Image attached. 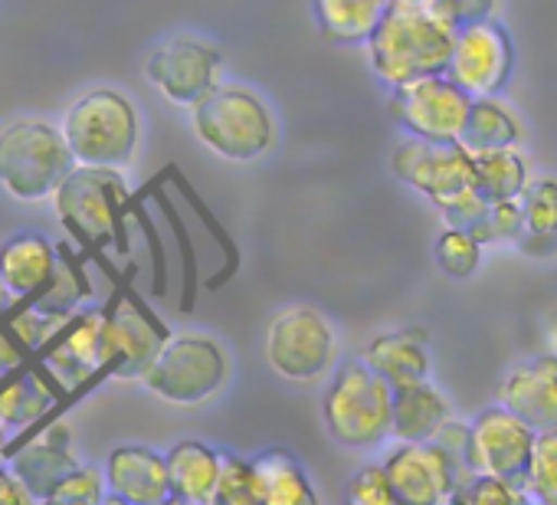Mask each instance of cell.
Returning a JSON list of instances; mask_svg holds the SVG:
<instances>
[{
  "label": "cell",
  "instance_id": "cell-7",
  "mask_svg": "<svg viewBox=\"0 0 557 505\" xmlns=\"http://www.w3.org/2000/svg\"><path fill=\"white\" fill-rule=\"evenodd\" d=\"M230 381L226 348L203 332L171 335L141 384L171 407H200Z\"/></svg>",
  "mask_w": 557,
  "mask_h": 505
},
{
  "label": "cell",
  "instance_id": "cell-33",
  "mask_svg": "<svg viewBox=\"0 0 557 505\" xmlns=\"http://www.w3.org/2000/svg\"><path fill=\"white\" fill-rule=\"evenodd\" d=\"M210 505H262L256 476H252V459L236 456V453L223 456V476L216 482Z\"/></svg>",
  "mask_w": 557,
  "mask_h": 505
},
{
  "label": "cell",
  "instance_id": "cell-28",
  "mask_svg": "<svg viewBox=\"0 0 557 505\" xmlns=\"http://www.w3.org/2000/svg\"><path fill=\"white\" fill-rule=\"evenodd\" d=\"M521 141H524V125L511 106H505L498 96L472 102V112H469L462 141H459L462 148L492 151V148H518Z\"/></svg>",
  "mask_w": 557,
  "mask_h": 505
},
{
  "label": "cell",
  "instance_id": "cell-46",
  "mask_svg": "<svg viewBox=\"0 0 557 505\" xmlns=\"http://www.w3.org/2000/svg\"><path fill=\"white\" fill-rule=\"evenodd\" d=\"M161 505H194V502H184V498H177V495H171L168 502H161Z\"/></svg>",
  "mask_w": 557,
  "mask_h": 505
},
{
  "label": "cell",
  "instance_id": "cell-22",
  "mask_svg": "<svg viewBox=\"0 0 557 505\" xmlns=\"http://www.w3.org/2000/svg\"><path fill=\"white\" fill-rule=\"evenodd\" d=\"M449 420H453L449 397L436 384L423 381V384L394 391L391 436L397 443H430Z\"/></svg>",
  "mask_w": 557,
  "mask_h": 505
},
{
  "label": "cell",
  "instance_id": "cell-17",
  "mask_svg": "<svg viewBox=\"0 0 557 505\" xmlns=\"http://www.w3.org/2000/svg\"><path fill=\"white\" fill-rule=\"evenodd\" d=\"M40 502L57 492V485L79 466L73 453V430L60 420L47 423L37 436L21 443L17 449H8L4 463Z\"/></svg>",
  "mask_w": 557,
  "mask_h": 505
},
{
  "label": "cell",
  "instance_id": "cell-13",
  "mask_svg": "<svg viewBox=\"0 0 557 505\" xmlns=\"http://www.w3.org/2000/svg\"><path fill=\"white\" fill-rule=\"evenodd\" d=\"M394 174L430 197L436 207L449 204L462 190L475 187V164L472 151L462 148L459 141L440 145V141H423V138H407L394 158H391Z\"/></svg>",
  "mask_w": 557,
  "mask_h": 505
},
{
  "label": "cell",
  "instance_id": "cell-12",
  "mask_svg": "<svg viewBox=\"0 0 557 505\" xmlns=\"http://www.w3.org/2000/svg\"><path fill=\"white\" fill-rule=\"evenodd\" d=\"M511 73H515L511 34L495 17L459 27L446 76L462 93H469L472 99H495L511 83Z\"/></svg>",
  "mask_w": 557,
  "mask_h": 505
},
{
  "label": "cell",
  "instance_id": "cell-10",
  "mask_svg": "<svg viewBox=\"0 0 557 505\" xmlns=\"http://www.w3.org/2000/svg\"><path fill=\"white\" fill-rule=\"evenodd\" d=\"M472 102L475 99L462 93L449 76H426L394 89L391 115L410 138L453 145L462 141Z\"/></svg>",
  "mask_w": 557,
  "mask_h": 505
},
{
  "label": "cell",
  "instance_id": "cell-4",
  "mask_svg": "<svg viewBox=\"0 0 557 505\" xmlns=\"http://www.w3.org/2000/svg\"><path fill=\"white\" fill-rule=\"evenodd\" d=\"M63 138L83 168H115L132 164L141 138V122L135 102L119 89H89L63 115Z\"/></svg>",
  "mask_w": 557,
  "mask_h": 505
},
{
  "label": "cell",
  "instance_id": "cell-37",
  "mask_svg": "<svg viewBox=\"0 0 557 505\" xmlns=\"http://www.w3.org/2000/svg\"><path fill=\"white\" fill-rule=\"evenodd\" d=\"M168 177H171V181H174V184L181 187V194L187 197V204H190V207L197 210V217H200V220L207 223V230H210V233L216 236V243L223 246V257H226V267H223V273H216V276L210 280V290H216V286H223V283H226V280H230V276L236 273V267H239V257H236V246H233V239H230V236L223 233V226H220V223H216V220L210 217V210H207V204H203V200L197 197V190H194V187H190V184H187V181H184L181 174H177V168H174V164L168 168Z\"/></svg>",
  "mask_w": 557,
  "mask_h": 505
},
{
  "label": "cell",
  "instance_id": "cell-40",
  "mask_svg": "<svg viewBox=\"0 0 557 505\" xmlns=\"http://www.w3.org/2000/svg\"><path fill=\"white\" fill-rule=\"evenodd\" d=\"M132 213L138 217V223H141V230H145V236H148V243H151V260H154V296H164V290H168L164 246H161V239H158V230H154L151 217L141 210V204H135V200H132Z\"/></svg>",
  "mask_w": 557,
  "mask_h": 505
},
{
  "label": "cell",
  "instance_id": "cell-5",
  "mask_svg": "<svg viewBox=\"0 0 557 505\" xmlns=\"http://www.w3.org/2000/svg\"><path fill=\"white\" fill-rule=\"evenodd\" d=\"M76 158L63 128L40 119H17L0 128V187L14 200H44L73 174Z\"/></svg>",
  "mask_w": 557,
  "mask_h": 505
},
{
  "label": "cell",
  "instance_id": "cell-30",
  "mask_svg": "<svg viewBox=\"0 0 557 505\" xmlns=\"http://www.w3.org/2000/svg\"><path fill=\"white\" fill-rule=\"evenodd\" d=\"M92 299V283L83 270V263L73 257V249L60 246V267H57V276L50 283V290L30 303V306H40V309H50V312H63V316H76L79 306Z\"/></svg>",
  "mask_w": 557,
  "mask_h": 505
},
{
  "label": "cell",
  "instance_id": "cell-26",
  "mask_svg": "<svg viewBox=\"0 0 557 505\" xmlns=\"http://www.w3.org/2000/svg\"><path fill=\"white\" fill-rule=\"evenodd\" d=\"M391 0H315L319 30L329 44H368Z\"/></svg>",
  "mask_w": 557,
  "mask_h": 505
},
{
  "label": "cell",
  "instance_id": "cell-44",
  "mask_svg": "<svg viewBox=\"0 0 557 505\" xmlns=\"http://www.w3.org/2000/svg\"><path fill=\"white\" fill-rule=\"evenodd\" d=\"M40 505H89V502H79V498H66V495H50V498H44Z\"/></svg>",
  "mask_w": 557,
  "mask_h": 505
},
{
  "label": "cell",
  "instance_id": "cell-16",
  "mask_svg": "<svg viewBox=\"0 0 557 505\" xmlns=\"http://www.w3.org/2000/svg\"><path fill=\"white\" fill-rule=\"evenodd\" d=\"M44 371L63 384L79 387L106 374V309H79L63 332L47 345Z\"/></svg>",
  "mask_w": 557,
  "mask_h": 505
},
{
  "label": "cell",
  "instance_id": "cell-14",
  "mask_svg": "<svg viewBox=\"0 0 557 505\" xmlns=\"http://www.w3.org/2000/svg\"><path fill=\"white\" fill-rule=\"evenodd\" d=\"M472 463L475 472L505 479L511 485H524L531 449H534V430L521 423L515 414H508L502 404L485 407L472 423Z\"/></svg>",
  "mask_w": 557,
  "mask_h": 505
},
{
  "label": "cell",
  "instance_id": "cell-45",
  "mask_svg": "<svg viewBox=\"0 0 557 505\" xmlns=\"http://www.w3.org/2000/svg\"><path fill=\"white\" fill-rule=\"evenodd\" d=\"M8 449H11V446H8V430L0 427V466L8 463Z\"/></svg>",
  "mask_w": 557,
  "mask_h": 505
},
{
  "label": "cell",
  "instance_id": "cell-43",
  "mask_svg": "<svg viewBox=\"0 0 557 505\" xmlns=\"http://www.w3.org/2000/svg\"><path fill=\"white\" fill-rule=\"evenodd\" d=\"M14 306H21V303H17V299H14V293L8 290L4 276H0V319L11 316V312H14Z\"/></svg>",
  "mask_w": 557,
  "mask_h": 505
},
{
  "label": "cell",
  "instance_id": "cell-19",
  "mask_svg": "<svg viewBox=\"0 0 557 505\" xmlns=\"http://www.w3.org/2000/svg\"><path fill=\"white\" fill-rule=\"evenodd\" d=\"M106 482H109V495L128 505H161L171 498L168 456L141 443L115 446L109 453Z\"/></svg>",
  "mask_w": 557,
  "mask_h": 505
},
{
  "label": "cell",
  "instance_id": "cell-31",
  "mask_svg": "<svg viewBox=\"0 0 557 505\" xmlns=\"http://www.w3.org/2000/svg\"><path fill=\"white\" fill-rule=\"evenodd\" d=\"M524 495H531L537 505H557V427L541 430L534 436L528 476L521 485Z\"/></svg>",
  "mask_w": 557,
  "mask_h": 505
},
{
  "label": "cell",
  "instance_id": "cell-18",
  "mask_svg": "<svg viewBox=\"0 0 557 505\" xmlns=\"http://www.w3.org/2000/svg\"><path fill=\"white\" fill-rule=\"evenodd\" d=\"M498 404L534 433L557 427V355H537L511 368L498 387Z\"/></svg>",
  "mask_w": 557,
  "mask_h": 505
},
{
  "label": "cell",
  "instance_id": "cell-3",
  "mask_svg": "<svg viewBox=\"0 0 557 505\" xmlns=\"http://www.w3.org/2000/svg\"><path fill=\"white\" fill-rule=\"evenodd\" d=\"M194 135L226 161H256L275 148L278 128L269 102L239 83H220L190 109Z\"/></svg>",
  "mask_w": 557,
  "mask_h": 505
},
{
  "label": "cell",
  "instance_id": "cell-34",
  "mask_svg": "<svg viewBox=\"0 0 557 505\" xmlns=\"http://www.w3.org/2000/svg\"><path fill=\"white\" fill-rule=\"evenodd\" d=\"M521 495L524 492L518 485L495 479V476H485V472H475L453 489L446 505H518Z\"/></svg>",
  "mask_w": 557,
  "mask_h": 505
},
{
  "label": "cell",
  "instance_id": "cell-24",
  "mask_svg": "<svg viewBox=\"0 0 557 505\" xmlns=\"http://www.w3.org/2000/svg\"><path fill=\"white\" fill-rule=\"evenodd\" d=\"M252 476H256L262 505H315L319 502L309 472L286 449H265L252 456Z\"/></svg>",
  "mask_w": 557,
  "mask_h": 505
},
{
  "label": "cell",
  "instance_id": "cell-39",
  "mask_svg": "<svg viewBox=\"0 0 557 505\" xmlns=\"http://www.w3.org/2000/svg\"><path fill=\"white\" fill-rule=\"evenodd\" d=\"M53 495H66V498H79V502H89V505H102L109 498V482H106V469H96V466H76L60 485Z\"/></svg>",
  "mask_w": 557,
  "mask_h": 505
},
{
  "label": "cell",
  "instance_id": "cell-23",
  "mask_svg": "<svg viewBox=\"0 0 557 505\" xmlns=\"http://www.w3.org/2000/svg\"><path fill=\"white\" fill-rule=\"evenodd\" d=\"M164 456H168L171 495L194 502V505H210L216 482L223 476V456L226 453H220L200 440H181Z\"/></svg>",
  "mask_w": 557,
  "mask_h": 505
},
{
  "label": "cell",
  "instance_id": "cell-21",
  "mask_svg": "<svg viewBox=\"0 0 557 505\" xmlns=\"http://www.w3.org/2000/svg\"><path fill=\"white\" fill-rule=\"evenodd\" d=\"M426 329H400V332H384L371 338L364 348L361 361L387 381L394 391L413 387L430 381V352H426Z\"/></svg>",
  "mask_w": 557,
  "mask_h": 505
},
{
  "label": "cell",
  "instance_id": "cell-38",
  "mask_svg": "<svg viewBox=\"0 0 557 505\" xmlns=\"http://www.w3.org/2000/svg\"><path fill=\"white\" fill-rule=\"evenodd\" d=\"M158 204H161V210H164V217H168V223H171V230L177 236V246H181V260H184V296H181V309L190 312L194 309V296H197V257H194V243H190V236L184 230L181 213L171 207V200L161 190H158Z\"/></svg>",
  "mask_w": 557,
  "mask_h": 505
},
{
  "label": "cell",
  "instance_id": "cell-2",
  "mask_svg": "<svg viewBox=\"0 0 557 505\" xmlns=\"http://www.w3.org/2000/svg\"><path fill=\"white\" fill-rule=\"evenodd\" d=\"M132 190L115 168H83L76 164L73 174L53 194L57 217L63 226L86 243L89 249L112 246L119 257L128 253V213H132Z\"/></svg>",
  "mask_w": 557,
  "mask_h": 505
},
{
  "label": "cell",
  "instance_id": "cell-6",
  "mask_svg": "<svg viewBox=\"0 0 557 505\" xmlns=\"http://www.w3.org/2000/svg\"><path fill=\"white\" fill-rule=\"evenodd\" d=\"M322 417L329 433L348 449L377 446L391 436L394 420V387L381 381L361 358L335 368V378L322 401Z\"/></svg>",
  "mask_w": 557,
  "mask_h": 505
},
{
  "label": "cell",
  "instance_id": "cell-49",
  "mask_svg": "<svg viewBox=\"0 0 557 505\" xmlns=\"http://www.w3.org/2000/svg\"><path fill=\"white\" fill-rule=\"evenodd\" d=\"M315 505H319V502H315Z\"/></svg>",
  "mask_w": 557,
  "mask_h": 505
},
{
  "label": "cell",
  "instance_id": "cell-35",
  "mask_svg": "<svg viewBox=\"0 0 557 505\" xmlns=\"http://www.w3.org/2000/svg\"><path fill=\"white\" fill-rule=\"evenodd\" d=\"M466 233H472L482 246L485 243H505V239H515L518 243L521 233H524L521 200H492L488 210H485V217L472 230H466Z\"/></svg>",
  "mask_w": 557,
  "mask_h": 505
},
{
  "label": "cell",
  "instance_id": "cell-9",
  "mask_svg": "<svg viewBox=\"0 0 557 505\" xmlns=\"http://www.w3.org/2000/svg\"><path fill=\"white\" fill-rule=\"evenodd\" d=\"M145 76L168 102L194 109L207 93L220 86L223 53L203 37L174 34L151 50L145 60Z\"/></svg>",
  "mask_w": 557,
  "mask_h": 505
},
{
  "label": "cell",
  "instance_id": "cell-41",
  "mask_svg": "<svg viewBox=\"0 0 557 505\" xmlns=\"http://www.w3.org/2000/svg\"><path fill=\"white\" fill-rule=\"evenodd\" d=\"M443 4L453 11V17L459 21V27H466V24L492 21L498 0H443Z\"/></svg>",
  "mask_w": 557,
  "mask_h": 505
},
{
  "label": "cell",
  "instance_id": "cell-15",
  "mask_svg": "<svg viewBox=\"0 0 557 505\" xmlns=\"http://www.w3.org/2000/svg\"><path fill=\"white\" fill-rule=\"evenodd\" d=\"M384 472L400 505H446L456 489V469L440 443H397L384 456Z\"/></svg>",
  "mask_w": 557,
  "mask_h": 505
},
{
  "label": "cell",
  "instance_id": "cell-20",
  "mask_svg": "<svg viewBox=\"0 0 557 505\" xmlns=\"http://www.w3.org/2000/svg\"><path fill=\"white\" fill-rule=\"evenodd\" d=\"M60 267V246L40 233H14L0 243V276L21 306L37 303Z\"/></svg>",
  "mask_w": 557,
  "mask_h": 505
},
{
  "label": "cell",
  "instance_id": "cell-48",
  "mask_svg": "<svg viewBox=\"0 0 557 505\" xmlns=\"http://www.w3.org/2000/svg\"><path fill=\"white\" fill-rule=\"evenodd\" d=\"M518 505H537V502H534L531 495H521V498H518Z\"/></svg>",
  "mask_w": 557,
  "mask_h": 505
},
{
  "label": "cell",
  "instance_id": "cell-11",
  "mask_svg": "<svg viewBox=\"0 0 557 505\" xmlns=\"http://www.w3.org/2000/svg\"><path fill=\"white\" fill-rule=\"evenodd\" d=\"M168 325L158 322L138 296H115L112 306H106V374L122 381H141L168 345Z\"/></svg>",
  "mask_w": 557,
  "mask_h": 505
},
{
  "label": "cell",
  "instance_id": "cell-8",
  "mask_svg": "<svg viewBox=\"0 0 557 505\" xmlns=\"http://www.w3.org/2000/svg\"><path fill=\"white\" fill-rule=\"evenodd\" d=\"M265 361L283 381L315 384L338 361V335L332 322L312 306L283 309L269 322Z\"/></svg>",
  "mask_w": 557,
  "mask_h": 505
},
{
  "label": "cell",
  "instance_id": "cell-27",
  "mask_svg": "<svg viewBox=\"0 0 557 505\" xmlns=\"http://www.w3.org/2000/svg\"><path fill=\"white\" fill-rule=\"evenodd\" d=\"M53 407V391L44 381L40 371H11L0 378V427L27 430L30 423L44 420V414Z\"/></svg>",
  "mask_w": 557,
  "mask_h": 505
},
{
  "label": "cell",
  "instance_id": "cell-29",
  "mask_svg": "<svg viewBox=\"0 0 557 505\" xmlns=\"http://www.w3.org/2000/svg\"><path fill=\"white\" fill-rule=\"evenodd\" d=\"M472 164H475V190L485 200H521L524 187L531 184L528 161L518 148L472 151Z\"/></svg>",
  "mask_w": 557,
  "mask_h": 505
},
{
  "label": "cell",
  "instance_id": "cell-25",
  "mask_svg": "<svg viewBox=\"0 0 557 505\" xmlns=\"http://www.w3.org/2000/svg\"><path fill=\"white\" fill-rule=\"evenodd\" d=\"M521 223L524 233L518 249L524 257H554L557 253V177L541 174L521 194Z\"/></svg>",
  "mask_w": 557,
  "mask_h": 505
},
{
  "label": "cell",
  "instance_id": "cell-1",
  "mask_svg": "<svg viewBox=\"0 0 557 505\" xmlns=\"http://www.w3.org/2000/svg\"><path fill=\"white\" fill-rule=\"evenodd\" d=\"M459 21L443 0H391L368 40L371 70L391 89L446 76Z\"/></svg>",
  "mask_w": 557,
  "mask_h": 505
},
{
  "label": "cell",
  "instance_id": "cell-36",
  "mask_svg": "<svg viewBox=\"0 0 557 505\" xmlns=\"http://www.w3.org/2000/svg\"><path fill=\"white\" fill-rule=\"evenodd\" d=\"M345 505H400L397 492L387 482V472L381 463H368L361 466L351 479H348V495Z\"/></svg>",
  "mask_w": 557,
  "mask_h": 505
},
{
  "label": "cell",
  "instance_id": "cell-32",
  "mask_svg": "<svg viewBox=\"0 0 557 505\" xmlns=\"http://www.w3.org/2000/svg\"><path fill=\"white\" fill-rule=\"evenodd\" d=\"M436 263L449 280H469L482 267V243L459 226H446L436 239Z\"/></svg>",
  "mask_w": 557,
  "mask_h": 505
},
{
  "label": "cell",
  "instance_id": "cell-47",
  "mask_svg": "<svg viewBox=\"0 0 557 505\" xmlns=\"http://www.w3.org/2000/svg\"><path fill=\"white\" fill-rule=\"evenodd\" d=\"M102 505H128V502H122V498H115V495H109V498H106Z\"/></svg>",
  "mask_w": 557,
  "mask_h": 505
},
{
  "label": "cell",
  "instance_id": "cell-42",
  "mask_svg": "<svg viewBox=\"0 0 557 505\" xmlns=\"http://www.w3.org/2000/svg\"><path fill=\"white\" fill-rule=\"evenodd\" d=\"M0 505H40V498L8 466H0Z\"/></svg>",
  "mask_w": 557,
  "mask_h": 505
}]
</instances>
